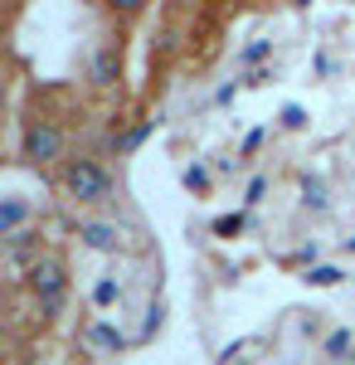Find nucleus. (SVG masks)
<instances>
[{
	"label": "nucleus",
	"instance_id": "1",
	"mask_svg": "<svg viewBox=\"0 0 355 365\" xmlns=\"http://www.w3.org/2000/svg\"><path fill=\"white\" fill-rule=\"evenodd\" d=\"M58 185H63V195L73 200V205H108V200L117 195L108 166L93 161V156H68V161H63V175H58Z\"/></svg>",
	"mask_w": 355,
	"mask_h": 365
},
{
	"label": "nucleus",
	"instance_id": "2",
	"mask_svg": "<svg viewBox=\"0 0 355 365\" xmlns=\"http://www.w3.org/2000/svg\"><path fill=\"white\" fill-rule=\"evenodd\" d=\"M25 282H29V292H34V302H39L44 317L63 312V302H68V268H63L58 253H34L25 268Z\"/></svg>",
	"mask_w": 355,
	"mask_h": 365
},
{
	"label": "nucleus",
	"instance_id": "3",
	"mask_svg": "<svg viewBox=\"0 0 355 365\" xmlns=\"http://www.w3.org/2000/svg\"><path fill=\"white\" fill-rule=\"evenodd\" d=\"M20 156L29 166H49L63 156V127H54L49 117H29L25 132H20Z\"/></svg>",
	"mask_w": 355,
	"mask_h": 365
},
{
	"label": "nucleus",
	"instance_id": "4",
	"mask_svg": "<svg viewBox=\"0 0 355 365\" xmlns=\"http://www.w3.org/2000/svg\"><path fill=\"white\" fill-rule=\"evenodd\" d=\"M78 244L88 253H117L122 249V225H112V220H78Z\"/></svg>",
	"mask_w": 355,
	"mask_h": 365
},
{
	"label": "nucleus",
	"instance_id": "5",
	"mask_svg": "<svg viewBox=\"0 0 355 365\" xmlns=\"http://www.w3.org/2000/svg\"><path fill=\"white\" fill-rule=\"evenodd\" d=\"M117 78H122V49H117V44H103V49L93 54V83L112 88Z\"/></svg>",
	"mask_w": 355,
	"mask_h": 365
},
{
	"label": "nucleus",
	"instance_id": "6",
	"mask_svg": "<svg viewBox=\"0 0 355 365\" xmlns=\"http://www.w3.org/2000/svg\"><path fill=\"white\" fill-rule=\"evenodd\" d=\"M83 341H88L93 351H122V346H127V336H122L112 322H88V327H83Z\"/></svg>",
	"mask_w": 355,
	"mask_h": 365
},
{
	"label": "nucleus",
	"instance_id": "7",
	"mask_svg": "<svg viewBox=\"0 0 355 365\" xmlns=\"http://www.w3.org/2000/svg\"><path fill=\"white\" fill-rule=\"evenodd\" d=\"M25 225H29V205L20 195H5L0 200V234L10 239V234H20Z\"/></svg>",
	"mask_w": 355,
	"mask_h": 365
},
{
	"label": "nucleus",
	"instance_id": "8",
	"mask_svg": "<svg viewBox=\"0 0 355 365\" xmlns=\"http://www.w3.org/2000/svg\"><path fill=\"white\" fill-rule=\"evenodd\" d=\"M302 205L307 210H326V180H317V175H302Z\"/></svg>",
	"mask_w": 355,
	"mask_h": 365
},
{
	"label": "nucleus",
	"instance_id": "9",
	"mask_svg": "<svg viewBox=\"0 0 355 365\" xmlns=\"http://www.w3.org/2000/svg\"><path fill=\"white\" fill-rule=\"evenodd\" d=\"M112 302H122V282H117V278H103L98 287H93V307H98V312H108Z\"/></svg>",
	"mask_w": 355,
	"mask_h": 365
},
{
	"label": "nucleus",
	"instance_id": "10",
	"mask_svg": "<svg viewBox=\"0 0 355 365\" xmlns=\"http://www.w3.org/2000/svg\"><path fill=\"white\" fill-rule=\"evenodd\" d=\"M180 180H185L190 195H210V170H205V166H185V170H180Z\"/></svg>",
	"mask_w": 355,
	"mask_h": 365
},
{
	"label": "nucleus",
	"instance_id": "11",
	"mask_svg": "<svg viewBox=\"0 0 355 365\" xmlns=\"http://www.w3.org/2000/svg\"><path fill=\"white\" fill-rule=\"evenodd\" d=\"M346 346H351V331L341 327V331H331V336H326V356H331V361H346V356H351Z\"/></svg>",
	"mask_w": 355,
	"mask_h": 365
},
{
	"label": "nucleus",
	"instance_id": "12",
	"mask_svg": "<svg viewBox=\"0 0 355 365\" xmlns=\"http://www.w3.org/2000/svg\"><path fill=\"white\" fill-rule=\"evenodd\" d=\"M307 282H317V287H336V282H341V268L321 263V268H312V273H307Z\"/></svg>",
	"mask_w": 355,
	"mask_h": 365
},
{
	"label": "nucleus",
	"instance_id": "13",
	"mask_svg": "<svg viewBox=\"0 0 355 365\" xmlns=\"http://www.w3.org/2000/svg\"><path fill=\"white\" fill-rule=\"evenodd\" d=\"M151 127H156V122H141V127H132V132H127V137L117 141V151H132V146H141V141L151 137Z\"/></svg>",
	"mask_w": 355,
	"mask_h": 365
},
{
	"label": "nucleus",
	"instance_id": "14",
	"mask_svg": "<svg viewBox=\"0 0 355 365\" xmlns=\"http://www.w3.org/2000/svg\"><path fill=\"white\" fill-rule=\"evenodd\" d=\"M239 229H244V215H224V220H215V234H219V239H234Z\"/></svg>",
	"mask_w": 355,
	"mask_h": 365
},
{
	"label": "nucleus",
	"instance_id": "15",
	"mask_svg": "<svg viewBox=\"0 0 355 365\" xmlns=\"http://www.w3.org/2000/svg\"><path fill=\"white\" fill-rule=\"evenodd\" d=\"M282 127H287V132H297V127H307V113H302L297 103H287V108H282Z\"/></svg>",
	"mask_w": 355,
	"mask_h": 365
},
{
	"label": "nucleus",
	"instance_id": "16",
	"mask_svg": "<svg viewBox=\"0 0 355 365\" xmlns=\"http://www.w3.org/2000/svg\"><path fill=\"white\" fill-rule=\"evenodd\" d=\"M268 49H273V44H268V39H258V44H248L244 54H239V63H258V58L268 54Z\"/></svg>",
	"mask_w": 355,
	"mask_h": 365
},
{
	"label": "nucleus",
	"instance_id": "17",
	"mask_svg": "<svg viewBox=\"0 0 355 365\" xmlns=\"http://www.w3.org/2000/svg\"><path fill=\"white\" fill-rule=\"evenodd\" d=\"M117 15H137V10H146V0H108Z\"/></svg>",
	"mask_w": 355,
	"mask_h": 365
}]
</instances>
